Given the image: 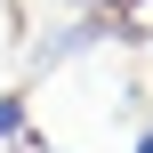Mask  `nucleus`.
I'll return each instance as SVG.
<instances>
[{
	"label": "nucleus",
	"instance_id": "obj_1",
	"mask_svg": "<svg viewBox=\"0 0 153 153\" xmlns=\"http://www.w3.org/2000/svg\"><path fill=\"white\" fill-rule=\"evenodd\" d=\"M105 32H113L105 16H81V24H65V32H48V40H32V65H40V73H56V65H73L81 48H97Z\"/></svg>",
	"mask_w": 153,
	"mask_h": 153
},
{
	"label": "nucleus",
	"instance_id": "obj_2",
	"mask_svg": "<svg viewBox=\"0 0 153 153\" xmlns=\"http://www.w3.org/2000/svg\"><path fill=\"white\" fill-rule=\"evenodd\" d=\"M0 137H24V97H0Z\"/></svg>",
	"mask_w": 153,
	"mask_h": 153
},
{
	"label": "nucleus",
	"instance_id": "obj_3",
	"mask_svg": "<svg viewBox=\"0 0 153 153\" xmlns=\"http://www.w3.org/2000/svg\"><path fill=\"white\" fill-rule=\"evenodd\" d=\"M137 153H153V121H145V137H137Z\"/></svg>",
	"mask_w": 153,
	"mask_h": 153
}]
</instances>
